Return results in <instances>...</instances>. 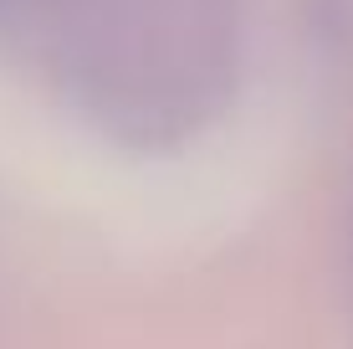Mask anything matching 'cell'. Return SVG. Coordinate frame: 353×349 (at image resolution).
Here are the masks:
<instances>
[{
    "mask_svg": "<svg viewBox=\"0 0 353 349\" xmlns=\"http://www.w3.org/2000/svg\"><path fill=\"white\" fill-rule=\"evenodd\" d=\"M31 10H36V0H0V36H6V31H16L21 21L31 16Z\"/></svg>",
    "mask_w": 353,
    "mask_h": 349,
    "instance_id": "obj_1",
    "label": "cell"
}]
</instances>
